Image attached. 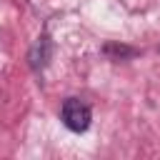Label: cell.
I'll use <instances>...</instances> for the list:
<instances>
[{"label":"cell","instance_id":"6da1fadb","mask_svg":"<svg viewBox=\"0 0 160 160\" xmlns=\"http://www.w3.org/2000/svg\"><path fill=\"white\" fill-rule=\"evenodd\" d=\"M60 118H62V125L72 132H85L90 128V120H92V110L85 100L80 98H68L60 108Z\"/></svg>","mask_w":160,"mask_h":160},{"label":"cell","instance_id":"7a4b0ae2","mask_svg":"<svg viewBox=\"0 0 160 160\" xmlns=\"http://www.w3.org/2000/svg\"><path fill=\"white\" fill-rule=\"evenodd\" d=\"M50 60H52V40L48 35H40L28 50V62L32 70H45Z\"/></svg>","mask_w":160,"mask_h":160},{"label":"cell","instance_id":"3957f363","mask_svg":"<svg viewBox=\"0 0 160 160\" xmlns=\"http://www.w3.org/2000/svg\"><path fill=\"white\" fill-rule=\"evenodd\" d=\"M105 55L112 58V60H125V58L138 55V50H132V48H128V45H105Z\"/></svg>","mask_w":160,"mask_h":160}]
</instances>
